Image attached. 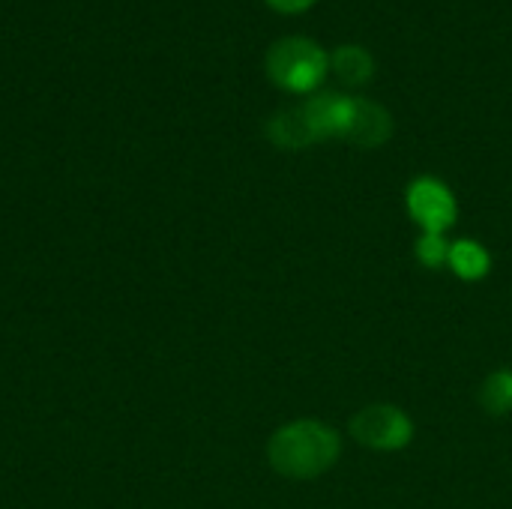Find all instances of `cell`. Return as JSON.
Here are the masks:
<instances>
[{
	"mask_svg": "<svg viewBox=\"0 0 512 509\" xmlns=\"http://www.w3.org/2000/svg\"><path fill=\"white\" fill-rule=\"evenodd\" d=\"M351 102L354 96H342V93H318L312 96L303 111H306V120L315 132L318 141L324 138H342L345 135V126H348V117H351Z\"/></svg>",
	"mask_w": 512,
	"mask_h": 509,
	"instance_id": "8992f818",
	"label": "cell"
},
{
	"mask_svg": "<svg viewBox=\"0 0 512 509\" xmlns=\"http://www.w3.org/2000/svg\"><path fill=\"white\" fill-rule=\"evenodd\" d=\"M417 261L429 270H441L447 267V258H450V240L447 234H423L417 240Z\"/></svg>",
	"mask_w": 512,
	"mask_h": 509,
	"instance_id": "8fae6325",
	"label": "cell"
},
{
	"mask_svg": "<svg viewBox=\"0 0 512 509\" xmlns=\"http://www.w3.org/2000/svg\"><path fill=\"white\" fill-rule=\"evenodd\" d=\"M405 204L411 219L423 228V234H447L459 219L456 195L438 177H417L405 192Z\"/></svg>",
	"mask_w": 512,
	"mask_h": 509,
	"instance_id": "277c9868",
	"label": "cell"
},
{
	"mask_svg": "<svg viewBox=\"0 0 512 509\" xmlns=\"http://www.w3.org/2000/svg\"><path fill=\"white\" fill-rule=\"evenodd\" d=\"M480 408L489 414V417H510L512 414V369L501 366L495 369L483 384H480Z\"/></svg>",
	"mask_w": 512,
	"mask_h": 509,
	"instance_id": "30bf717a",
	"label": "cell"
},
{
	"mask_svg": "<svg viewBox=\"0 0 512 509\" xmlns=\"http://www.w3.org/2000/svg\"><path fill=\"white\" fill-rule=\"evenodd\" d=\"M267 138L282 150H303V147L318 141L309 120H306L303 105L300 108H282L279 114H273L267 120Z\"/></svg>",
	"mask_w": 512,
	"mask_h": 509,
	"instance_id": "52a82bcc",
	"label": "cell"
},
{
	"mask_svg": "<svg viewBox=\"0 0 512 509\" xmlns=\"http://www.w3.org/2000/svg\"><path fill=\"white\" fill-rule=\"evenodd\" d=\"M330 69L339 75V81H345L351 87H360V84H366L375 75V60H372V54L366 48L345 45V48H336L333 51Z\"/></svg>",
	"mask_w": 512,
	"mask_h": 509,
	"instance_id": "9c48e42d",
	"label": "cell"
},
{
	"mask_svg": "<svg viewBox=\"0 0 512 509\" xmlns=\"http://www.w3.org/2000/svg\"><path fill=\"white\" fill-rule=\"evenodd\" d=\"M393 135V117L390 111L381 105V102H372V99H363V96H354L351 102V117H348V126H345V141L357 144V147H381L387 144Z\"/></svg>",
	"mask_w": 512,
	"mask_h": 509,
	"instance_id": "5b68a950",
	"label": "cell"
},
{
	"mask_svg": "<svg viewBox=\"0 0 512 509\" xmlns=\"http://www.w3.org/2000/svg\"><path fill=\"white\" fill-rule=\"evenodd\" d=\"M351 438L375 453H399L414 441V420L399 405H366L351 417Z\"/></svg>",
	"mask_w": 512,
	"mask_h": 509,
	"instance_id": "3957f363",
	"label": "cell"
},
{
	"mask_svg": "<svg viewBox=\"0 0 512 509\" xmlns=\"http://www.w3.org/2000/svg\"><path fill=\"white\" fill-rule=\"evenodd\" d=\"M342 456V435L321 420H294L267 441L270 468L294 483L324 477Z\"/></svg>",
	"mask_w": 512,
	"mask_h": 509,
	"instance_id": "6da1fadb",
	"label": "cell"
},
{
	"mask_svg": "<svg viewBox=\"0 0 512 509\" xmlns=\"http://www.w3.org/2000/svg\"><path fill=\"white\" fill-rule=\"evenodd\" d=\"M447 267L465 282H480L492 270V255L477 240H456V243H450Z\"/></svg>",
	"mask_w": 512,
	"mask_h": 509,
	"instance_id": "ba28073f",
	"label": "cell"
},
{
	"mask_svg": "<svg viewBox=\"0 0 512 509\" xmlns=\"http://www.w3.org/2000/svg\"><path fill=\"white\" fill-rule=\"evenodd\" d=\"M276 12H285V15H291V12H303V9H309L315 0H267Z\"/></svg>",
	"mask_w": 512,
	"mask_h": 509,
	"instance_id": "7c38bea8",
	"label": "cell"
},
{
	"mask_svg": "<svg viewBox=\"0 0 512 509\" xmlns=\"http://www.w3.org/2000/svg\"><path fill=\"white\" fill-rule=\"evenodd\" d=\"M330 69V57L306 36L279 39L267 51V75L273 84L291 93H312Z\"/></svg>",
	"mask_w": 512,
	"mask_h": 509,
	"instance_id": "7a4b0ae2",
	"label": "cell"
}]
</instances>
